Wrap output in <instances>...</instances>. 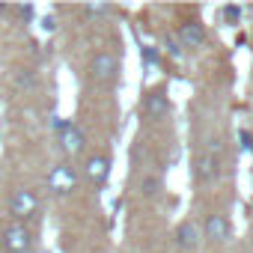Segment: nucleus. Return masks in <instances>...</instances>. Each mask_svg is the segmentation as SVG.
<instances>
[{"label":"nucleus","instance_id":"nucleus-1","mask_svg":"<svg viewBox=\"0 0 253 253\" xmlns=\"http://www.w3.org/2000/svg\"><path fill=\"white\" fill-rule=\"evenodd\" d=\"M39 211H42V200H39V191H33V188H15L6 200V214L15 223L30 226L39 217Z\"/></svg>","mask_w":253,"mask_h":253},{"label":"nucleus","instance_id":"nucleus-2","mask_svg":"<svg viewBox=\"0 0 253 253\" xmlns=\"http://www.w3.org/2000/svg\"><path fill=\"white\" fill-rule=\"evenodd\" d=\"M36 244V232L27 223L3 220L0 223V253H30Z\"/></svg>","mask_w":253,"mask_h":253},{"label":"nucleus","instance_id":"nucleus-3","mask_svg":"<svg viewBox=\"0 0 253 253\" xmlns=\"http://www.w3.org/2000/svg\"><path fill=\"white\" fill-rule=\"evenodd\" d=\"M78 182H81V176H78V170H75L69 161L54 164V167L48 170V176H45V185H48V191H51L54 197H69V194H75V191H78Z\"/></svg>","mask_w":253,"mask_h":253},{"label":"nucleus","instance_id":"nucleus-4","mask_svg":"<svg viewBox=\"0 0 253 253\" xmlns=\"http://www.w3.org/2000/svg\"><path fill=\"white\" fill-rule=\"evenodd\" d=\"M54 131H57V143H60V149H63L69 158H75V155H81V152L86 149V137H84V131L78 128L75 122H69V119H57V122H54Z\"/></svg>","mask_w":253,"mask_h":253},{"label":"nucleus","instance_id":"nucleus-5","mask_svg":"<svg viewBox=\"0 0 253 253\" xmlns=\"http://www.w3.org/2000/svg\"><path fill=\"white\" fill-rule=\"evenodd\" d=\"M119 69H122V63H119V57L113 51H98L89 60V78L95 84H113L119 78Z\"/></svg>","mask_w":253,"mask_h":253},{"label":"nucleus","instance_id":"nucleus-6","mask_svg":"<svg viewBox=\"0 0 253 253\" xmlns=\"http://www.w3.org/2000/svg\"><path fill=\"white\" fill-rule=\"evenodd\" d=\"M84 179H86L92 188H104L107 179H110V155H107V152H92V155H86V161H84Z\"/></svg>","mask_w":253,"mask_h":253},{"label":"nucleus","instance_id":"nucleus-7","mask_svg":"<svg viewBox=\"0 0 253 253\" xmlns=\"http://www.w3.org/2000/svg\"><path fill=\"white\" fill-rule=\"evenodd\" d=\"M200 232H203V241H209V244H226L229 235H232V226H229V217L226 214L214 211V214H209L203 220Z\"/></svg>","mask_w":253,"mask_h":253},{"label":"nucleus","instance_id":"nucleus-8","mask_svg":"<svg viewBox=\"0 0 253 253\" xmlns=\"http://www.w3.org/2000/svg\"><path fill=\"white\" fill-rule=\"evenodd\" d=\"M140 110H143V116H146V119H152V122L167 119V113H170V98H167V89H164V86L149 89V92L143 95V101H140Z\"/></svg>","mask_w":253,"mask_h":253},{"label":"nucleus","instance_id":"nucleus-9","mask_svg":"<svg viewBox=\"0 0 253 253\" xmlns=\"http://www.w3.org/2000/svg\"><path fill=\"white\" fill-rule=\"evenodd\" d=\"M173 36H176L179 45L188 48V51H200V48L206 45V27H203L200 21H182Z\"/></svg>","mask_w":253,"mask_h":253},{"label":"nucleus","instance_id":"nucleus-10","mask_svg":"<svg viewBox=\"0 0 253 253\" xmlns=\"http://www.w3.org/2000/svg\"><path fill=\"white\" fill-rule=\"evenodd\" d=\"M194 176H197V182H203V185L214 182V179L220 176V155H217L214 149L203 152V155L197 158V164H194Z\"/></svg>","mask_w":253,"mask_h":253},{"label":"nucleus","instance_id":"nucleus-11","mask_svg":"<svg viewBox=\"0 0 253 253\" xmlns=\"http://www.w3.org/2000/svg\"><path fill=\"white\" fill-rule=\"evenodd\" d=\"M173 238H176V244H179L182 250H197V247H200V241H203L200 223H194V220H182V223L176 226Z\"/></svg>","mask_w":253,"mask_h":253},{"label":"nucleus","instance_id":"nucleus-12","mask_svg":"<svg viewBox=\"0 0 253 253\" xmlns=\"http://www.w3.org/2000/svg\"><path fill=\"white\" fill-rule=\"evenodd\" d=\"M220 18H223V24H226V27H235V24L241 21V6H235V3H226V6L220 9Z\"/></svg>","mask_w":253,"mask_h":253},{"label":"nucleus","instance_id":"nucleus-13","mask_svg":"<svg viewBox=\"0 0 253 253\" xmlns=\"http://www.w3.org/2000/svg\"><path fill=\"white\" fill-rule=\"evenodd\" d=\"M164 51H167V54H170L173 60H182V57H185V48L179 45V39H176L173 33H170V36L164 39Z\"/></svg>","mask_w":253,"mask_h":253},{"label":"nucleus","instance_id":"nucleus-14","mask_svg":"<svg viewBox=\"0 0 253 253\" xmlns=\"http://www.w3.org/2000/svg\"><path fill=\"white\" fill-rule=\"evenodd\" d=\"M158 191H161V179L158 176H146L143 185H140V194L143 197H158Z\"/></svg>","mask_w":253,"mask_h":253},{"label":"nucleus","instance_id":"nucleus-15","mask_svg":"<svg viewBox=\"0 0 253 253\" xmlns=\"http://www.w3.org/2000/svg\"><path fill=\"white\" fill-rule=\"evenodd\" d=\"M113 12V6H107V3H89V6H84V15H89V18H101V15H110Z\"/></svg>","mask_w":253,"mask_h":253},{"label":"nucleus","instance_id":"nucleus-16","mask_svg":"<svg viewBox=\"0 0 253 253\" xmlns=\"http://www.w3.org/2000/svg\"><path fill=\"white\" fill-rule=\"evenodd\" d=\"M140 57H143L146 66H158V63H161V54H158V48H152V45L140 48Z\"/></svg>","mask_w":253,"mask_h":253},{"label":"nucleus","instance_id":"nucleus-17","mask_svg":"<svg viewBox=\"0 0 253 253\" xmlns=\"http://www.w3.org/2000/svg\"><path fill=\"white\" fill-rule=\"evenodd\" d=\"M12 12L21 15L24 21H33V18H36V6H12Z\"/></svg>","mask_w":253,"mask_h":253},{"label":"nucleus","instance_id":"nucleus-18","mask_svg":"<svg viewBox=\"0 0 253 253\" xmlns=\"http://www.w3.org/2000/svg\"><path fill=\"white\" fill-rule=\"evenodd\" d=\"M238 140H241V149L244 152H253V134L250 131H238Z\"/></svg>","mask_w":253,"mask_h":253}]
</instances>
